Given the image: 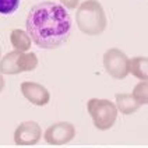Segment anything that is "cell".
<instances>
[{
  "label": "cell",
  "mask_w": 148,
  "mask_h": 148,
  "mask_svg": "<svg viewBox=\"0 0 148 148\" xmlns=\"http://www.w3.org/2000/svg\"><path fill=\"white\" fill-rule=\"evenodd\" d=\"M103 66L106 73L116 80H123L129 75V58L120 49H108L103 55Z\"/></svg>",
  "instance_id": "obj_4"
},
{
  "label": "cell",
  "mask_w": 148,
  "mask_h": 148,
  "mask_svg": "<svg viewBox=\"0 0 148 148\" xmlns=\"http://www.w3.org/2000/svg\"><path fill=\"white\" fill-rule=\"evenodd\" d=\"M116 109L120 110L123 115H132L140 109V105L133 99L132 94H116Z\"/></svg>",
  "instance_id": "obj_9"
},
{
  "label": "cell",
  "mask_w": 148,
  "mask_h": 148,
  "mask_svg": "<svg viewBox=\"0 0 148 148\" xmlns=\"http://www.w3.org/2000/svg\"><path fill=\"white\" fill-rule=\"evenodd\" d=\"M87 110L94 122V126L102 132L109 130L115 124L119 112L112 101L98 98H92L87 102Z\"/></svg>",
  "instance_id": "obj_3"
},
{
  "label": "cell",
  "mask_w": 148,
  "mask_h": 148,
  "mask_svg": "<svg viewBox=\"0 0 148 148\" xmlns=\"http://www.w3.org/2000/svg\"><path fill=\"white\" fill-rule=\"evenodd\" d=\"M132 97L133 99L140 105H147L148 103V82L147 81H140L132 92Z\"/></svg>",
  "instance_id": "obj_13"
},
{
  "label": "cell",
  "mask_w": 148,
  "mask_h": 148,
  "mask_svg": "<svg viewBox=\"0 0 148 148\" xmlns=\"http://www.w3.org/2000/svg\"><path fill=\"white\" fill-rule=\"evenodd\" d=\"M75 127L69 122H59L49 126L45 132V141L50 145H63L74 138Z\"/></svg>",
  "instance_id": "obj_5"
},
{
  "label": "cell",
  "mask_w": 148,
  "mask_h": 148,
  "mask_svg": "<svg viewBox=\"0 0 148 148\" xmlns=\"http://www.w3.org/2000/svg\"><path fill=\"white\" fill-rule=\"evenodd\" d=\"M38 66V58L36 55L29 52V53H23L20 52L18 59H17V69L18 73H27V71H32Z\"/></svg>",
  "instance_id": "obj_11"
},
{
  "label": "cell",
  "mask_w": 148,
  "mask_h": 148,
  "mask_svg": "<svg viewBox=\"0 0 148 148\" xmlns=\"http://www.w3.org/2000/svg\"><path fill=\"white\" fill-rule=\"evenodd\" d=\"M0 53H1V49H0Z\"/></svg>",
  "instance_id": "obj_17"
},
{
  "label": "cell",
  "mask_w": 148,
  "mask_h": 148,
  "mask_svg": "<svg viewBox=\"0 0 148 148\" xmlns=\"http://www.w3.org/2000/svg\"><path fill=\"white\" fill-rule=\"evenodd\" d=\"M129 73H132L134 77H137L141 81L148 80V59L147 58H137L129 59Z\"/></svg>",
  "instance_id": "obj_8"
},
{
  "label": "cell",
  "mask_w": 148,
  "mask_h": 148,
  "mask_svg": "<svg viewBox=\"0 0 148 148\" xmlns=\"http://www.w3.org/2000/svg\"><path fill=\"white\" fill-rule=\"evenodd\" d=\"M75 21L80 31L87 35H99L106 29L108 18L98 0H85L77 8Z\"/></svg>",
  "instance_id": "obj_2"
},
{
  "label": "cell",
  "mask_w": 148,
  "mask_h": 148,
  "mask_svg": "<svg viewBox=\"0 0 148 148\" xmlns=\"http://www.w3.org/2000/svg\"><path fill=\"white\" fill-rule=\"evenodd\" d=\"M21 92L35 106H45L50 101V92L38 82L24 81L21 84Z\"/></svg>",
  "instance_id": "obj_7"
},
{
  "label": "cell",
  "mask_w": 148,
  "mask_h": 148,
  "mask_svg": "<svg viewBox=\"0 0 148 148\" xmlns=\"http://www.w3.org/2000/svg\"><path fill=\"white\" fill-rule=\"evenodd\" d=\"M20 52L13 50L4 55V58L0 60V74H20L17 69V59Z\"/></svg>",
  "instance_id": "obj_12"
},
{
  "label": "cell",
  "mask_w": 148,
  "mask_h": 148,
  "mask_svg": "<svg viewBox=\"0 0 148 148\" xmlns=\"http://www.w3.org/2000/svg\"><path fill=\"white\" fill-rule=\"evenodd\" d=\"M3 88H4V78H3V75L0 74V92L3 91Z\"/></svg>",
  "instance_id": "obj_16"
},
{
  "label": "cell",
  "mask_w": 148,
  "mask_h": 148,
  "mask_svg": "<svg viewBox=\"0 0 148 148\" xmlns=\"http://www.w3.org/2000/svg\"><path fill=\"white\" fill-rule=\"evenodd\" d=\"M27 34L41 49H56L69 39L71 17L62 4L42 1L35 4L27 17Z\"/></svg>",
  "instance_id": "obj_1"
},
{
  "label": "cell",
  "mask_w": 148,
  "mask_h": 148,
  "mask_svg": "<svg viewBox=\"0 0 148 148\" xmlns=\"http://www.w3.org/2000/svg\"><path fill=\"white\" fill-rule=\"evenodd\" d=\"M20 7V0H0V14H13Z\"/></svg>",
  "instance_id": "obj_14"
},
{
  "label": "cell",
  "mask_w": 148,
  "mask_h": 148,
  "mask_svg": "<svg viewBox=\"0 0 148 148\" xmlns=\"http://www.w3.org/2000/svg\"><path fill=\"white\" fill-rule=\"evenodd\" d=\"M60 3L63 4V7L69 8V10H74L75 7L80 6V0H60Z\"/></svg>",
  "instance_id": "obj_15"
},
{
  "label": "cell",
  "mask_w": 148,
  "mask_h": 148,
  "mask_svg": "<svg viewBox=\"0 0 148 148\" xmlns=\"http://www.w3.org/2000/svg\"><path fill=\"white\" fill-rule=\"evenodd\" d=\"M42 137V129L36 122H23L14 132V143L17 145H35Z\"/></svg>",
  "instance_id": "obj_6"
},
{
  "label": "cell",
  "mask_w": 148,
  "mask_h": 148,
  "mask_svg": "<svg viewBox=\"0 0 148 148\" xmlns=\"http://www.w3.org/2000/svg\"><path fill=\"white\" fill-rule=\"evenodd\" d=\"M10 41H11V45H13L14 50H17V52L25 53L27 50H29V48H31V38H29V35L27 34V31H23L20 28H16V29L11 31Z\"/></svg>",
  "instance_id": "obj_10"
}]
</instances>
